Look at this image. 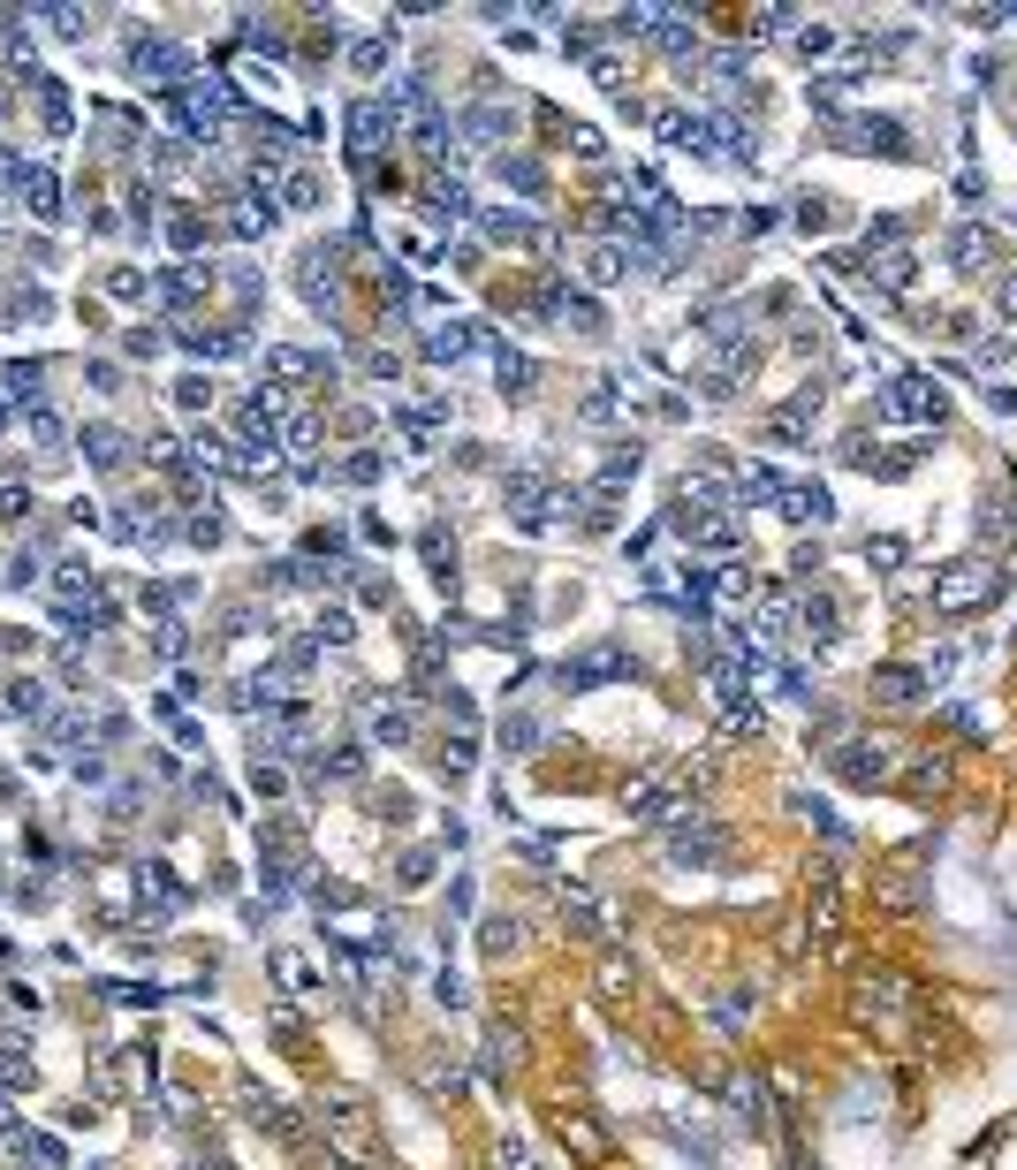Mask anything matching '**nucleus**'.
<instances>
[{"instance_id": "1", "label": "nucleus", "mask_w": 1017, "mask_h": 1170, "mask_svg": "<svg viewBox=\"0 0 1017 1170\" xmlns=\"http://www.w3.org/2000/svg\"><path fill=\"white\" fill-rule=\"evenodd\" d=\"M995 593H1003V563H987V555L949 563L934 578V608H941V616H972V608H987Z\"/></svg>"}, {"instance_id": "2", "label": "nucleus", "mask_w": 1017, "mask_h": 1170, "mask_svg": "<svg viewBox=\"0 0 1017 1170\" xmlns=\"http://www.w3.org/2000/svg\"><path fill=\"white\" fill-rule=\"evenodd\" d=\"M828 137H836L843 153H889V160L911 153V130L889 122V115H828Z\"/></svg>"}, {"instance_id": "3", "label": "nucleus", "mask_w": 1017, "mask_h": 1170, "mask_svg": "<svg viewBox=\"0 0 1017 1170\" xmlns=\"http://www.w3.org/2000/svg\"><path fill=\"white\" fill-rule=\"evenodd\" d=\"M881 419H941V389H934L927 373H904V381H889V395H881Z\"/></svg>"}, {"instance_id": "4", "label": "nucleus", "mask_w": 1017, "mask_h": 1170, "mask_svg": "<svg viewBox=\"0 0 1017 1170\" xmlns=\"http://www.w3.org/2000/svg\"><path fill=\"white\" fill-rule=\"evenodd\" d=\"M941 252H949V266H957V274H987V266H995V228H979V220H957Z\"/></svg>"}, {"instance_id": "5", "label": "nucleus", "mask_w": 1017, "mask_h": 1170, "mask_svg": "<svg viewBox=\"0 0 1017 1170\" xmlns=\"http://www.w3.org/2000/svg\"><path fill=\"white\" fill-rule=\"evenodd\" d=\"M873 905L881 912H919L927 905V874L919 867H881L873 874Z\"/></svg>"}, {"instance_id": "6", "label": "nucleus", "mask_w": 1017, "mask_h": 1170, "mask_svg": "<svg viewBox=\"0 0 1017 1170\" xmlns=\"http://www.w3.org/2000/svg\"><path fill=\"white\" fill-rule=\"evenodd\" d=\"M979 540H987V548H1010L1017 540V494L1010 486H987V494H979Z\"/></svg>"}, {"instance_id": "7", "label": "nucleus", "mask_w": 1017, "mask_h": 1170, "mask_svg": "<svg viewBox=\"0 0 1017 1170\" xmlns=\"http://www.w3.org/2000/svg\"><path fill=\"white\" fill-rule=\"evenodd\" d=\"M297 282H304V297L319 304V312H335V304H342V274H335V252H304V259H297Z\"/></svg>"}, {"instance_id": "8", "label": "nucleus", "mask_w": 1017, "mask_h": 1170, "mask_svg": "<svg viewBox=\"0 0 1017 1170\" xmlns=\"http://www.w3.org/2000/svg\"><path fill=\"white\" fill-rule=\"evenodd\" d=\"M836 776H850V783H881V776H889V745H866V737L836 745Z\"/></svg>"}, {"instance_id": "9", "label": "nucleus", "mask_w": 1017, "mask_h": 1170, "mask_svg": "<svg viewBox=\"0 0 1017 1170\" xmlns=\"http://www.w3.org/2000/svg\"><path fill=\"white\" fill-rule=\"evenodd\" d=\"M843 266H850V274H873L881 289H911V282H919V259H911L904 244H896V252H881L873 266H866V259H843Z\"/></svg>"}, {"instance_id": "10", "label": "nucleus", "mask_w": 1017, "mask_h": 1170, "mask_svg": "<svg viewBox=\"0 0 1017 1170\" xmlns=\"http://www.w3.org/2000/svg\"><path fill=\"white\" fill-rule=\"evenodd\" d=\"M828 510H836V502H828V486H806V479H790V486H782V518H790V524H828Z\"/></svg>"}, {"instance_id": "11", "label": "nucleus", "mask_w": 1017, "mask_h": 1170, "mask_svg": "<svg viewBox=\"0 0 1017 1170\" xmlns=\"http://www.w3.org/2000/svg\"><path fill=\"white\" fill-rule=\"evenodd\" d=\"M349 137L373 153L381 137H395V107H381V99H357V107H349Z\"/></svg>"}, {"instance_id": "12", "label": "nucleus", "mask_w": 1017, "mask_h": 1170, "mask_svg": "<svg viewBox=\"0 0 1017 1170\" xmlns=\"http://www.w3.org/2000/svg\"><path fill=\"white\" fill-rule=\"evenodd\" d=\"M631 669V653L623 647H600V653H585V661H570L562 669V685H600V677H623Z\"/></svg>"}, {"instance_id": "13", "label": "nucleus", "mask_w": 1017, "mask_h": 1170, "mask_svg": "<svg viewBox=\"0 0 1017 1170\" xmlns=\"http://www.w3.org/2000/svg\"><path fill=\"white\" fill-rule=\"evenodd\" d=\"M471 343H478V335H471V319H448V327H433V335H425V357H433V365H456V357H471Z\"/></svg>"}, {"instance_id": "14", "label": "nucleus", "mask_w": 1017, "mask_h": 1170, "mask_svg": "<svg viewBox=\"0 0 1017 1170\" xmlns=\"http://www.w3.org/2000/svg\"><path fill=\"white\" fill-rule=\"evenodd\" d=\"M244 1102H251V1125L258 1132H274V1140H297V1118L274 1102V1094H258V1087H244Z\"/></svg>"}, {"instance_id": "15", "label": "nucleus", "mask_w": 1017, "mask_h": 1170, "mask_svg": "<svg viewBox=\"0 0 1017 1170\" xmlns=\"http://www.w3.org/2000/svg\"><path fill=\"white\" fill-rule=\"evenodd\" d=\"M23 198H31V214L39 220H61V183L46 168H23Z\"/></svg>"}, {"instance_id": "16", "label": "nucleus", "mask_w": 1017, "mask_h": 1170, "mask_svg": "<svg viewBox=\"0 0 1017 1170\" xmlns=\"http://www.w3.org/2000/svg\"><path fill=\"white\" fill-rule=\"evenodd\" d=\"M16 1148V1163H31V1170H61L69 1156H61V1140H46V1132H23V1140H8Z\"/></svg>"}, {"instance_id": "17", "label": "nucleus", "mask_w": 1017, "mask_h": 1170, "mask_svg": "<svg viewBox=\"0 0 1017 1170\" xmlns=\"http://www.w3.org/2000/svg\"><path fill=\"white\" fill-rule=\"evenodd\" d=\"M478 145H502L509 130H516V115H502V107H471V122H464Z\"/></svg>"}, {"instance_id": "18", "label": "nucleus", "mask_w": 1017, "mask_h": 1170, "mask_svg": "<svg viewBox=\"0 0 1017 1170\" xmlns=\"http://www.w3.org/2000/svg\"><path fill=\"white\" fill-rule=\"evenodd\" d=\"M585 274H593L600 289H608V282H623V274H631V252H623V244H600L593 259H585Z\"/></svg>"}, {"instance_id": "19", "label": "nucleus", "mask_w": 1017, "mask_h": 1170, "mask_svg": "<svg viewBox=\"0 0 1017 1170\" xmlns=\"http://www.w3.org/2000/svg\"><path fill=\"white\" fill-rule=\"evenodd\" d=\"M873 692L889 699V707H911V699H919V669H881V677H873Z\"/></svg>"}, {"instance_id": "20", "label": "nucleus", "mask_w": 1017, "mask_h": 1170, "mask_svg": "<svg viewBox=\"0 0 1017 1170\" xmlns=\"http://www.w3.org/2000/svg\"><path fill=\"white\" fill-rule=\"evenodd\" d=\"M85 449H91V464H99V472H122V434H115V426H91Z\"/></svg>"}, {"instance_id": "21", "label": "nucleus", "mask_w": 1017, "mask_h": 1170, "mask_svg": "<svg viewBox=\"0 0 1017 1170\" xmlns=\"http://www.w3.org/2000/svg\"><path fill=\"white\" fill-rule=\"evenodd\" d=\"M562 1140H570L577 1156H608V1132H600L593 1118H562Z\"/></svg>"}, {"instance_id": "22", "label": "nucleus", "mask_w": 1017, "mask_h": 1170, "mask_svg": "<svg viewBox=\"0 0 1017 1170\" xmlns=\"http://www.w3.org/2000/svg\"><path fill=\"white\" fill-rule=\"evenodd\" d=\"M494 365H502V395H532V357L524 350H502Z\"/></svg>"}, {"instance_id": "23", "label": "nucleus", "mask_w": 1017, "mask_h": 1170, "mask_svg": "<svg viewBox=\"0 0 1017 1170\" xmlns=\"http://www.w3.org/2000/svg\"><path fill=\"white\" fill-rule=\"evenodd\" d=\"M502 183H516V190H540V183H547V168H540V160H524V153H502Z\"/></svg>"}, {"instance_id": "24", "label": "nucleus", "mask_w": 1017, "mask_h": 1170, "mask_svg": "<svg viewBox=\"0 0 1017 1170\" xmlns=\"http://www.w3.org/2000/svg\"><path fill=\"white\" fill-rule=\"evenodd\" d=\"M182 350H198V357H228V350H244V335H206V327H182Z\"/></svg>"}, {"instance_id": "25", "label": "nucleus", "mask_w": 1017, "mask_h": 1170, "mask_svg": "<svg viewBox=\"0 0 1017 1170\" xmlns=\"http://www.w3.org/2000/svg\"><path fill=\"white\" fill-rule=\"evenodd\" d=\"M39 1072H31V1056L23 1049H0V1094H16V1087H31Z\"/></svg>"}, {"instance_id": "26", "label": "nucleus", "mask_w": 1017, "mask_h": 1170, "mask_svg": "<svg viewBox=\"0 0 1017 1170\" xmlns=\"http://www.w3.org/2000/svg\"><path fill=\"white\" fill-rule=\"evenodd\" d=\"M828 220H836V198H828V190H806V198H798V228H828Z\"/></svg>"}, {"instance_id": "27", "label": "nucleus", "mask_w": 1017, "mask_h": 1170, "mask_svg": "<svg viewBox=\"0 0 1017 1170\" xmlns=\"http://www.w3.org/2000/svg\"><path fill=\"white\" fill-rule=\"evenodd\" d=\"M562 319H570L577 335H600V304H593V297H577V289H570V304H562Z\"/></svg>"}, {"instance_id": "28", "label": "nucleus", "mask_w": 1017, "mask_h": 1170, "mask_svg": "<svg viewBox=\"0 0 1017 1170\" xmlns=\"http://www.w3.org/2000/svg\"><path fill=\"white\" fill-rule=\"evenodd\" d=\"M206 403H213V381H206V373L175 381V411H206Z\"/></svg>"}, {"instance_id": "29", "label": "nucleus", "mask_w": 1017, "mask_h": 1170, "mask_svg": "<svg viewBox=\"0 0 1017 1170\" xmlns=\"http://www.w3.org/2000/svg\"><path fill=\"white\" fill-rule=\"evenodd\" d=\"M806 631H812V639H836V601H828V593L806 601Z\"/></svg>"}, {"instance_id": "30", "label": "nucleus", "mask_w": 1017, "mask_h": 1170, "mask_svg": "<svg viewBox=\"0 0 1017 1170\" xmlns=\"http://www.w3.org/2000/svg\"><path fill=\"white\" fill-rule=\"evenodd\" d=\"M478 943H486V957H509V951H516V920H486V935H478Z\"/></svg>"}, {"instance_id": "31", "label": "nucleus", "mask_w": 1017, "mask_h": 1170, "mask_svg": "<svg viewBox=\"0 0 1017 1170\" xmlns=\"http://www.w3.org/2000/svg\"><path fill=\"white\" fill-rule=\"evenodd\" d=\"M600 989H608V996H631V965H623V957H600Z\"/></svg>"}, {"instance_id": "32", "label": "nucleus", "mask_w": 1017, "mask_h": 1170, "mask_svg": "<svg viewBox=\"0 0 1017 1170\" xmlns=\"http://www.w3.org/2000/svg\"><path fill=\"white\" fill-rule=\"evenodd\" d=\"M638 464H645L638 449H615V456H608V472H600V486H623V479H631Z\"/></svg>"}, {"instance_id": "33", "label": "nucleus", "mask_w": 1017, "mask_h": 1170, "mask_svg": "<svg viewBox=\"0 0 1017 1170\" xmlns=\"http://www.w3.org/2000/svg\"><path fill=\"white\" fill-rule=\"evenodd\" d=\"M0 518H8V524L31 518V486H0Z\"/></svg>"}, {"instance_id": "34", "label": "nucleus", "mask_w": 1017, "mask_h": 1170, "mask_svg": "<svg viewBox=\"0 0 1017 1170\" xmlns=\"http://www.w3.org/2000/svg\"><path fill=\"white\" fill-rule=\"evenodd\" d=\"M107 297H145V274H137V266H115V274H107Z\"/></svg>"}, {"instance_id": "35", "label": "nucleus", "mask_w": 1017, "mask_h": 1170, "mask_svg": "<svg viewBox=\"0 0 1017 1170\" xmlns=\"http://www.w3.org/2000/svg\"><path fill=\"white\" fill-rule=\"evenodd\" d=\"M282 198H289V206H319V175H289Z\"/></svg>"}, {"instance_id": "36", "label": "nucleus", "mask_w": 1017, "mask_h": 1170, "mask_svg": "<svg viewBox=\"0 0 1017 1170\" xmlns=\"http://www.w3.org/2000/svg\"><path fill=\"white\" fill-rule=\"evenodd\" d=\"M319 639H335V647L349 639V608H327V616H319Z\"/></svg>"}, {"instance_id": "37", "label": "nucleus", "mask_w": 1017, "mask_h": 1170, "mask_svg": "<svg viewBox=\"0 0 1017 1170\" xmlns=\"http://www.w3.org/2000/svg\"><path fill=\"white\" fill-rule=\"evenodd\" d=\"M987 411H995V419H1010V411H1017V389H1010V381H995V389H987Z\"/></svg>"}, {"instance_id": "38", "label": "nucleus", "mask_w": 1017, "mask_h": 1170, "mask_svg": "<svg viewBox=\"0 0 1017 1170\" xmlns=\"http://www.w3.org/2000/svg\"><path fill=\"white\" fill-rule=\"evenodd\" d=\"M995 312H1003V319H1017V274H1003V282H995Z\"/></svg>"}, {"instance_id": "39", "label": "nucleus", "mask_w": 1017, "mask_h": 1170, "mask_svg": "<svg viewBox=\"0 0 1017 1170\" xmlns=\"http://www.w3.org/2000/svg\"><path fill=\"white\" fill-rule=\"evenodd\" d=\"M342 479H357V486H365V479H381V456H349V464H342Z\"/></svg>"}, {"instance_id": "40", "label": "nucleus", "mask_w": 1017, "mask_h": 1170, "mask_svg": "<svg viewBox=\"0 0 1017 1170\" xmlns=\"http://www.w3.org/2000/svg\"><path fill=\"white\" fill-rule=\"evenodd\" d=\"M1010 350H1017L1010 335H995V343H979V365H987V373H995V365H1003V357H1010Z\"/></svg>"}, {"instance_id": "41", "label": "nucleus", "mask_w": 1017, "mask_h": 1170, "mask_svg": "<svg viewBox=\"0 0 1017 1170\" xmlns=\"http://www.w3.org/2000/svg\"><path fill=\"white\" fill-rule=\"evenodd\" d=\"M798 46H806V53H828V46H836V31H828V23H812V31H798Z\"/></svg>"}, {"instance_id": "42", "label": "nucleus", "mask_w": 1017, "mask_h": 1170, "mask_svg": "<svg viewBox=\"0 0 1017 1170\" xmlns=\"http://www.w3.org/2000/svg\"><path fill=\"white\" fill-rule=\"evenodd\" d=\"M570 153H585V160H600V130H585V122H577V130H570Z\"/></svg>"}, {"instance_id": "43", "label": "nucleus", "mask_w": 1017, "mask_h": 1170, "mask_svg": "<svg viewBox=\"0 0 1017 1170\" xmlns=\"http://www.w3.org/2000/svg\"><path fill=\"white\" fill-rule=\"evenodd\" d=\"M0 426H8V411H0Z\"/></svg>"}]
</instances>
